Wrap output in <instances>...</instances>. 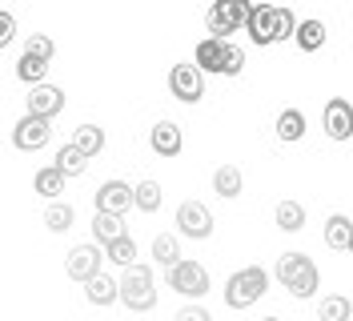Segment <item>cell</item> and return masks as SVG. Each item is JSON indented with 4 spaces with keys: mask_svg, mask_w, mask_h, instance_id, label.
<instances>
[{
    "mask_svg": "<svg viewBox=\"0 0 353 321\" xmlns=\"http://www.w3.org/2000/svg\"><path fill=\"white\" fill-rule=\"evenodd\" d=\"M92 205H97V213L125 217L132 209V185H125V181H105L101 189L92 193Z\"/></svg>",
    "mask_w": 353,
    "mask_h": 321,
    "instance_id": "obj_10",
    "label": "cell"
},
{
    "mask_svg": "<svg viewBox=\"0 0 353 321\" xmlns=\"http://www.w3.org/2000/svg\"><path fill=\"white\" fill-rule=\"evenodd\" d=\"M169 88H173L176 101H185V105H197L201 97H205V72H201L193 61L173 64V72H169Z\"/></svg>",
    "mask_w": 353,
    "mask_h": 321,
    "instance_id": "obj_6",
    "label": "cell"
},
{
    "mask_svg": "<svg viewBox=\"0 0 353 321\" xmlns=\"http://www.w3.org/2000/svg\"><path fill=\"white\" fill-rule=\"evenodd\" d=\"M350 253H353V245H350Z\"/></svg>",
    "mask_w": 353,
    "mask_h": 321,
    "instance_id": "obj_38",
    "label": "cell"
},
{
    "mask_svg": "<svg viewBox=\"0 0 353 321\" xmlns=\"http://www.w3.org/2000/svg\"><path fill=\"white\" fill-rule=\"evenodd\" d=\"M221 52H225V41H213V37H205L197 44V68L201 72H221Z\"/></svg>",
    "mask_w": 353,
    "mask_h": 321,
    "instance_id": "obj_25",
    "label": "cell"
},
{
    "mask_svg": "<svg viewBox=\"0 0 353 321\" xmlns=\"http://www.w3.org/2000/svg\"><path fill=\"white\" fill-rule=\"evenodd\" d=\"M161 185L157 181H141V185H132V205L141 209V213H157L161 209Z\"/></svg>",
    "mask_w": 353,
    "mask_h": 321,
    "instance_id": "obj_26",
    "label": "cell"
},
{
    "mask_svg": "<svg viewBox=\"0 0 353 321\" xmlns=\"http://www.w3.org/2000/svg\"><path fill=\"white\" fill-rule=\"evenodd\" d=\"M121 301L129 305L132 313H149L157 305V285H153V269L149 265H129L121 278Z\"/></svg>",
    "mask_w": 353,
    "mask_h": 321,
    "instance_id": "obj_3",
    "label": "cell"
},
{
    "mask_svg": "<svg viewBox=\"0 0 353 321\" xmlns=\"http://www.w3.org/2000/svg\"><path fill=\"white\" fill-rule=\"evenodd\" d=\"M72 221H77V209H72V205H65V201H48V209H44V225H48L52 233L72 229Z\"/></svg>",
    "mask_w": 353,
    "mask_h": 321,
    "instance_id": "obj_24",
    "label": "cell"
},
{
    "mask_svg": "<svg viewBox=\"0 0 353 321\" xmlns=\"http://www.w3.org/2000/svg\"><path fill=\"white\" fill-rule=\"evenodd\" d=\"M48 141H52V125L44 117H28L24 113L21 121H17V128H12V145L21 153H41Z\"/></svg>",
    "mask_w": 353,
    "mask_h": 321,
    "instance_id": "obj_7",
    "label": "cell"
},
{
    "mask_svg": "<svg viewBox=\"0 0 353 321\" xmlns=\"http://www.w3.org/2000/svg\"><path fill=\"white\" fill-rule=\"evenodd\" d=\"M265 293H269V273L261 265H245V269H237L233 278L225 281V305L229 309H249Z\"/></svg>",
    "mask_w": 353,
    "mask_h": 321,
    "instance_id": "obj_2",
    "label": "cell"
},
{
    "mask_svg": "<svg viewBox=\"0 0 353 321\" xmlns=\"http://www.w3.org/2000/svg\"><path fill=\"white\" fill-rule=\"evenodd\" d=\"M325 37H330V32H325V21H301L293 41H297L301 52H317V48H325Z\"/></svg>",
    "mask_w": 353,
    "mask_h": 321,
    "instance_id": "obj_21",
    "label": "cell"
},
{
    "mask_svg": "<svg viewBox=\"0 0 353 321\" xmlns=\"http://www.w3.org/2000/svg\"><path fill=\"white\" fill-rule=\"evenodd\" d=\"M273 221H277V229H285V233H301V229H305V209H301L297 201H277Z\"/></svg>",
    "mask_w": 353,
    "mask_h": 321,
    "instance_id": "obj_22",
    "label": "cell"
},
{
    "mask_svg": "<svg viewBox=\"0 0 353 321\" xmlns=\"http://www.w3.org/2000/svg\"><path fill=\"white\" fill-rule=\"evenodd\" d=\"M85 298L88 305H112V301H121V281L109 278V273H97L92 281H85Z\"/></svg>",
    "mask_w": 353,
    "mask_h": 321,
    "instance_id": "obj_15",
    "label": "cell"
},
{
    "mask_svg": "<svg viewBox=\"0 0 353 321\" xmlns=\"http://www.w3.org/2000/svg\"><path fill=\"white\" fill-rule=\"evenodd\" d=\"M68 145L81 153V157H97V153L105 149V128H97V125H81L77 133H72V141H68Z\"/></svg>",
    "mask_w": 353,
    "mask_h": 321,
    "instance_id": "obj_18",
    "label": "cell"
},
{
    "mask_svg": "<svg viewBox=\"0 0 353 321\" xmlns=\"http://www.w3.org/2000/svg\"><path fill=\"white\" fill-rule=\"evenodd\" d=\"M169 289H176L181 298H205L209 293V269L197 265V261H181L169 269Z\"/></svg>",
    "mask_w": 353,
    "mask_h": 321,
    "instance_id": "obj_5",
    "label": "cell"
},
{
    "mask_svg": "<svg viewBox=\"0 0 353 321\" xmlns=\"http://www.w3.org/2000/svg\"><path fill=\"white\" fill-rule=\"evenodd\" d=\"M325 245L330 249H350L353 245V221L345 213H333L325 221Z\"/></svg>",
    "mask_w": 353,
    "mask_h": 321,
    "instance_id": "obj_19",
    "label": "cell"
},
{
    "mask_svg": "<svg viewBox=\"0 0 353 321\" xmlns=\"http://www.w3.org/2000/svg\"><path fill=\"white\" fill-rule=\"evenodd\" d=\"M265 321H281V318H265Z\"/></svg>",
    "mask_w": 353,
    "mask_h": 321,
    "instance_id": "obj_37",
    "label": "cell"
},
{
    "mask_svg": "<svg viewBox=\"0 0 353 321\" xmlns=\"http://www.w3.org/2000/svg\"><path fill=\"white\" fill-rule=\"evenodd\" d=\"M105 257H109L112 265H125V269H129V265H137V261H132V257H137V241H132L129 233L117 237L112 245H105Z\"/></svg>",
    "mask_w": 353,
    "mask_h": 321,
    "instance_id": "obj_31",
    "label": "cell"
},
{
    "mask_svg": "<svg viewBox=\"0 0 353 321\" xmlns=\"http://www.w3.org/2000/svg\"><path fill=\"white\" fill-rule=\"evenodd\" d=\"M24 52H32V57H41V61H52L57 44H52V37H44V32H32L28 44H24Z\"/></svg>",
    "mask_w": 353,
    "mask_h": 321,
    "instance_id": "obj_34",
    "label": "cell"
},
{
    "mask_svg": "<svg viewBox=\"0 0 353 321\" xmlns=\"http://www.w3.org/2000/svg\"><path fill=\"white\" fill-rule=\"evenodd\" d=\"M32 189L41 193V197H48V201H57V197L65 193V173L57 169V165L37 169V177H32Z\"/></svg>",
    "mask_w": 353,
    "mask_h": 321,
    "instance_id": "obj_23",
    "label": "cell"
},
{
    "mask_svg": "<svg viewBox=\"0 0 353 321\" xmlns=\"http://www.w3.org/2000/svg\"><path fill=\"white\" fill-rule=\"evenodd\" d=\"M12 41H17V17L12 12H0V48H8Z\"/></svg>",
    "mask_w": 353,
    "mask_h": 321,
    "instance_id": "obj_35",
    "label": "cell"
},
{
    "mask_svg": "<svg viewBox=\"0 0 353 321\" xmlns=\"http://www.w3.org/2000/svg\"><path fill=\"white\" fill-rule=\"evenodd\" d=\"M277 281H281L297 301H309L321 289V273H317V265H313L305 253H281L277 257Z\"/></svg>",
    "mask_w": 353,
    "mask_h": 321,
    "instance_id": "obj_1",
    "label": "cell"
},
{
    "mask_svg": "<svg viewBox=\"0 0 353 321\" xmlns=\"http://www.w3.org/2000/svg\"><path fill=\"white\" fill-rule=\"evenodd\" d=\"M321 125H325V137H330V141H350V137H353V105L345 101V97L325 101Z\"/></svg>",
    "mask_w": 353,
    "mask_h": 321,
    "instance_id": "obj_9",
    "label": "cell"
},
{
    "mask_svg": "<svg viewBox=\"0 0 353 321\" xmlns=\"http://www.w3.org/2000/svg\"><path fill=\"white\" fill-rule=\"evenodd\" d=\"M149 145H153V153H157V157L173 161L176 153L185 149V137H181V128H176V121H157V125L149 128Z\"/></svg>",
    "mask_w": 353,
    "mask_h": 321,
    "instance_id": "obj_13",
    "label": "cell"
},
{
    "mask_svg": "<svg viewBox=\"0 0 353 321\" xmlns=\"http://www.w3.org/2000/svg\"><path fill=\"white\" fill-rule=\"evenodd\" d=\"M176 229H181L185 237H193V241L213 237V213H209V205H201V201H185V205L176 209Z\"/></svg>",
    "mask_w": 353,
    "mask_h": 321,
    "instance_id": "obj_8",
    "label": "cell"
},
{
    "mask_svg": "<svg viewBox=\"0 0 353 321\" xmlns=\"http://www.w3.org/2000/svg\"><path fill=\"white\" fill-rule=\"evenodd\" d=\"M297 17H293V8H281V4H273V44L289 41V37H297Z\"/></svg>",
    "mask_w": 353,
    "mask_h": 321,
    "instance_id": "obj_29",
    "label": "cell"
},
{
    "mask_svg": "<svg viewBox=\"0 0 353 321\" xmlns=\"http://www.w3.org/2000/svg\"><path fill=\"white\" fill-rule=\"evenodd\" d=\"M173 321H213V318H209V309H201V305H185V309H176Z\"/></svg>",
    "mask_w": 353,
    "mask_h": 321,
    "instance_id": "obj_36",
    "label": "cell"
},
{
    "mask_svg": "<svg viewBox=\"0 0 353 321\" xmlns=\"http://www.w3.org/2000/svg\"><path fill=\"white\" fill-rule=\"evenodd\" d=\"M245 68V48L241 44H233V41H225V52H221V72L225 77H237Z\"/></svg>",
    "mask_w": 353,
    "mask_h": 321,
    "instance_id": "obj_33",
    "label": "cell"
},
{
    "mask_svg": "<svg viewBox=\"0 0 353 321\" xmlns=\"http://www.w3.org/2000/svg\"><path fill=\"white\" fill-rule=\"evenodd\" d=\"M245 189V177L237 165H221L217 173H213V193H221L225 201H233V197H241Z\"/></svg>",
    "mask_w": 353,
    "mask_h": 321,
    "instance_id": "obj_17",
    "label": "cell"
},
{
    "mask_svg": "<svg viewBox=\"0 0 353 321\" xmlns=\"http://www.w3.org/2000/svg\"><path fill=\"white\" fill-rule=\"evenodd\" d=\"M92 237H97V245H101V249H105V245H112L117 237H125V217L97 213V217H92Z\"/></svg>",
    "mask_w": 353,
    "mask_h": 321,
    "instance_id": "obj_20",
    "label": "cell"
},
{
    "mask_svg": "<svg viewBox=\"0 0 353 321\" xmlns=\"http://www.w3.org/2000/svg\"><path fill=\"white\" fill-rule=\"evenodd\" d=\"M273 133H277V141H285V145L301 141V137H305V113H301V108H281Z\"/></svg>",
    "mask_w": 353,
    "mask_h": 321,
    "instance_id": "obj_16",
    "label": "cell"
},
{
    "mask_svg": "<svg viewBox=\"0 0 353 321\" xmlns=\"http://www.w3.org/2000/svg\"><path fill=\"white\" fill-rule=\"evenodd\" d=\"M153 261L157 265H165V269H173V265L185 261V257H181V245H176V237H169V233L153 237Z\"/></svg>",
    "mask_w": 353,
    "mask_h": 321,
    "instance_id": "obj_28",
    "label": "cell"
},
{
    "mask_svg": "<svg viewBox=\"0 0 353 321\" xmlns=\"http://www.w3.org/2000/svg\"><path fill=\"white\" fill-rule=\"evenodd\" d=\"M249 41L269 48L273 44V4H249V21H245Z\"/></svg>",
    "mask_w": 353,
    "mask_h": 321,
    "instance_id": "obj_14",
    "label": "cell"
},
{
    "mask_svg": "<svg viewBox=\"0 0 353 321\" xmlns=\"http://www.w3.org/2000/svg\"><path fill=\"white\" fill-rule=\"evenodd\" d=\"M350 313H353V305H350V298H341V293H330V298L317 305V318L321 321H350Z\"/></svg>",
    "mask_w": 353,
    "mask_h": 321,
    "instance_id": "obj_30",
    "label": "cell"
},
{
    "mask_svg": "<svg viewBox=\"0 0 353 321\" xmlns=\"http://www.w3.org/2000/svg\"><path fill=\"white\" fill-rule=\"evenodd\" d=\"M57 169L65 173V177H81V173L88 169V157H81L72 145H61V149H57Z\"/></svg>",
    "mask_w": 353,
    "mask_h": 321,
    "instance_id": "obj_32",
    "label": "cell"
},
{
    "mask_svg": "<svg viewBox=\"0 0 353 321\" xmlns=\"http://www.w3.org/2000/svg\"><path fill=\"white\" fill-rule=\"evenodd\" d=\"M44 72H48V61H41V57H32V52H24L21 61H17V77H21L28 88L44 85Z\"/></svg>",
    "mask_w": 353,
    "mask_h": 321,
    "instance_id": "obj_27",
    "label": "cell"
},
{
    "mask_svg": "<svg viewBox=\"0 0 353 321\" xmlns=\"http://www.w3.org/2000/svg\"><path fill=\"white\" fill-rule=\"evenodd\" d=\"M101 257H105L101 245H77V249L68 253V261H65V273L85 285V281H92L97 273H101Z\"/></svg>",
    "mask_w": 353,
    "mask_h": 321,
    "instance_id": "obj_11",
    "label": "cell"
},
{
    "mask_svg": "<svg viewBox=\"0 0 353 321\" xmlns=\"http://www.w3.org/2000/svg\"><path fill=\"white\" fill-rule=\"evenodd\" d=\"M24 105H28V117H44V121H52L61 108H65V93L57 85H37V88H28V97H24Z\"/></svg>",
    "mask_w": 353,
    "mask_h": 321,
    "instance_id": "obj_12",
    "label": "cell"
},
{
    "mask_svg": "<svg viewBox=\"0 0 353 321\" xmlns=\"http://www.w3.org/2000/svg\"><path fill=\"white\" fill-rule=\"evenodd\" d=\"M249 21V4L245 0H217L209 8V37L213 41H229L233 32H241Z\"/></svg>",
    "mask_w": 353,
    "mask_h": 321,
    "instance_id": "obj_4",
    "label": "cell"
}]
</instances>
